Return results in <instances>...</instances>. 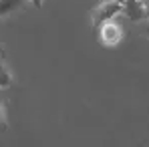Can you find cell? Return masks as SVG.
Here are the masks:
<instances>
[{
  "instance_id": "2",
  "label": "cell",
  "mask_w": 149,
  "mask_h": 147,
  "mask_svg": "<svg viewBox=\"0 0 149 147\" xmlns=\"http://www.w3.org/2000/svg\"><path fill=\"white\" fill-rule=\"evenodd\" d=\"M99 30V40L105 45V47H115L123 40V28L117 24L115 20H107L97 28Z\"/></svg>"
},
{
  "instance_id": "8",
  "label": "cell",
  "mask_w": 149,
  "mask_h": 147,
  "mask_svg": "<svg viewBox=\"0 0 149 147\" xmlns=\"http://www.w3.org/2000/svg\"><path fill=\"white\" fill-rule=\"evenodd\" d=\"M30 2H32L34 8H40V6H42V0H30Z\"/></svg>"
},
{
  "instance_id": "1",
  "label": "cell",
  "mask_w": 149,
  "mask_h": 147,
  "mask_svg": "<svg viewBox=\"0 0 149 147\" xmlns=\"http://www.w3.org/2000/svg\"><path fill=\"white\" fill-rule=\"evenodd\" d=\"M119 12H123V4L117 0H101L99 6L93 10V26L99 28L103 22L113 20Z\"/></svg>"
},
{
  "instance_id": "6",
  "label": "cell",
  "mask_w": 149,
  "mask_h": 147,
  "mask_svg": "<svg viewBox=\"0 0 149 147\" xmlns=\"http://www.w3.org/2000/svg\"><path fill=\"white\" fill-rule=\"evenodd\" d=\"M6 129V111H4V105L0 103V133Z\"/></svg>"
},
{
  "instance_id": "9",
  "label": "cell",
  "mask_w": 149,
  "mask_h": 147,
  "mask_svg": "<svg viewBox=\"0 0 149 147\" xmlns=\"http://www.w3.org/2000/svg\"><path fill=\"white\" fill-rule=\"evenodd\" d=\"M143 4H145V18H149V0H143Z\"/></svg>"
},
{
  "instance_id": "3",
  "label": "cell",
  "mask_w": 149,
  "mask_h": 147,
  "mask_svg": "<svg viewBox=\"0 0 149 147\" xmlns=\"http://www.w3.org/2000/svg\"><path fill=\"white\" fill-rule=\"evenodd\" d=\"M125 16L133 22H141L145 18V4L143 0H121Z\"/></svg>"
},
{
  "instance_id": "4",
  "label": "cell",
  "mask_w": 149,
  "mask_h": 147,
  "mask_svg": "<svg viewBox=\"0 0 149 147\" xmlns=\"http://www.w3.org/2000/svg\"><path fill=\"white\" fill-rule=\"evenodd\" d=\"M26 2H30V0H0V18L20 10L22 6H26Z\"/></svg>"
},
{
  "instance_id": "10",
  "label": "cell",
  "mask_w": 149,
  "mask_h": 147,
  "mask_svg": "<svg viewBox=\"0 0 149 147\" xmlns=\"http://www.w3.org/2000/svg\"><path fill=\"white\" fill-rule=\"evenodd\" d=\"M2 54H4V52H2V47H0V56H2Z\"/></svg>"
},
{
  "instance_id": "7",
  "label": "cell",
  "mask_w": 149,
  "mask_h": 147,
  "mask_svg": "<svg viewBox=\"0 0 149 147\" xmlns=\"http://www.w3.org/2000/svg\"><path fill=\"white\" fill-rule=\"evenodd\" d=\"M139 24H141V30H143V34H145V36L149 38V18H143Z\"/></svg>"
},
{
  "instance_id": "11",
  "label": "cell",
  "mask_w": 149,
  "mask_h": 147,
  "mask_svg": "<svg viewBox=\"0 0 149 147\" xmlns=\"http://www.w3.org/2000/svg\"><path fill=\"white\" fill-rule=\"evenodd\" d=\"M117 2H121V0H117Z\"/></svg>"
},
{
  "instance_id": "5",
  "label": "cell",
  "mask_w": 149,
  "mask_h": 147,
  "mask_svg": "<svg viewBox=\"0 0 149 147\" xmlns=\"http://www.w3.org/2000/svg\"><path fill=\"white\" fill-rule=\"evenodd\" d=\"M10 85H12V73H10V69L6 67V63L0 56V89H6Z\"/></svg>"
}]
</instances>
